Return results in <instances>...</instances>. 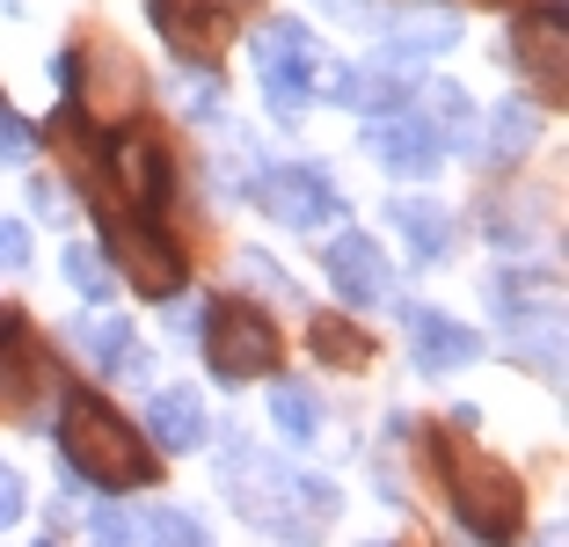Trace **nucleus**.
<instances>
[{
  "mask_svg": "<svg viewBox=\"0 0 569 547\" xmlns=\"http://www.w3.org/2000/svg\"><path fill=\"white\" fill-rule=\"evenodd\" d=\"M198 329H204V358H212V372L227 387L263 380L270 365H278V329H270V315H256V307H241V299L212 307Z\"/></svg>",
  "mask_w": 569,
  "mask_h": 547,
  "instance_id": "obj_5",
  "label": "nucleus"
},
{
  "mask_svg": "<svg viewBox=\"0 0 569 547\" xmlns=\"http://www.w3.org/2000/svg\"><path fill=\"white\" fill-rule=\"evenodd\" d=\"M59 452H67V467L81 481H96V489H139V481L161 475L153 452L139 446V431L124 424L118 409H102L96 395H67V416H59Z\"/></svg>",
  "mask_w": 569,
  "mask_h": 547,
  "instance_id": "obj_2",
  "label": "nucleus"
},
{
  "mask_svg": "<svg viewBox=\"0 0 569 547\" xmlns=\"http://www.w3.org/2000/svg\"><path fill=\"white\" fill-rule=\"evenodd\" d=\"M88 526H96V540H102V547H132V540H139V526L118 511V504H96V518H88Z\"/></svg>",
  "mask_w": 569,
  "mask_h": 547,
  "instance_id": "obj_27",
  "label": "nucleus"
},
{
  "mask_svg": "<svg viewBox=\"0 0 569 547\" xmlns=\"http://www.w3.org/2000/svg\"><path fill=\"white\" fill-rule=\"evenodd\" d=\"M153 30L183 51V59H204V67H212L219 44H227V16H219V0H153Z\"/></svg>",
  "mask_w": 569,
  "mask_h": 547,
  "instance_id": "obj_11",
  "label": "nucleus"
},
{
  "mask_svg": "<svg viewBox=\"0 0 569 547\" xmlns=\"http://www.w3.org/2000/svg\"><path fill=\"white\" fill-rule=\"evenodd\" d=\"M59 263H67V278L81 285V292L96 299V307H102V299H110V292H118V278L102 270V256H96V249H67V256H59Z\"/></svg>",
  "mask_w": 569,
  "mask_h": 547,
  "instance_id": "obj_25",
  "label": "nucleus"
},
{
  "mask_svg": "<svg viewBox=\"0 0 569 547\" xmlns=\"http://www.w3.org/2000/svg\"><path fill=\"white\" fill-rule=\"evenodd\" d=\"M198 321H204V315H198V307H190L183 292L168 299V329H176V336H190V329H198Z\"/></svg>",
  "mask_w": 569,
  "mask_h": 547,
  "instance_id": "obj_30",
  "label": "nucleus"
},
{
  "mask_svg": "<svg viewBox=\"0 0 569 547\" xmlns=\"http://www.w3.org/2000/svg\"><path fill=\"white\" fill-rule=\"evenodd\" d=\"M540 547H562V540H540Z\"/></svg>",
  "mask_w": 569,
  "mask_h": 547,
  "instance_id": "obj_31",
  "label": "nucleus"
},
{
  "mask_svg": "<svg viewBox=\"0 0 569 547\" xmlns=\"http://www.w3.org/2000/svg\"><path fill=\"white\" fill-rule=\"evenodd\" d=\"M73 344H88V358L102 365V372H118V380H139L147 372V350H139V336L124 329V321H73Z\"/></svg>",
  "mask_w": 569,
  "mask_h": 547,
  "instance_id": "obj_19",
  "label": "nucleus"
},
{
  "mask_svg": "<svg viewBox=\"0 0 569 547\" xmlns=\"http://www.w3.org/2000/svg\"><path fill=\"white\" fill-rule=\"evenodd\" d=\"M417 110H423V125L438 132V147H446V153H468L475 147V102H468V88L423 81L417 88Z\"/></svg>",
  "mask_w": 569,
  "mask_h": 547,
  "instance_id": "obj_16",
  "label": "nucleus"
},
{
  "mask_svg": "<svg viewBox=\"0 0 569 547\" xmlns=\"http://www.w3.org/2000/svg\"><path fill=\"white\" fill-rule=\"evenodd\" d=\"M73 96H81V110L96 117V125H118V117L139 110V96H147V73H139V59L124 44H88L81 59H73Z\"/></svg>",
  "mask_w": 569,
  "mask_h": 547,
  "instance_id": "obj_6",
  "label": "nucleus"
},
{
  "mask_svg": "<svg viewBox=\"0 0 569 547\" xmlns=\"http://www.w3.org/2000/svg\"><path fill=\"white\" fill-rule=\"evenodd\" d=\"M270 416H278V431L292 438V446H307V438L321 431V401H315V387H300V380H284L278 395H270Z\"/></svg>",
  "mask_w": 569,
  "mask_h": 547,
  "instance_id": "obj_21",
  "label": "nucleus"
},
{
  "mask_svg": "<svg viewBox=\"0 0 569 547\" xmlns=\"http://www.w3.org/2000/svg\"><path fill=\"white\" fill-rule=\"evenodd\" d=\"M219 481H227L234 511L249 518V526L278 533L284 547H315L321 526H329V511H336V489L321 475L270 460V452H256L249 438H227V475Z\"/></svg>",
  "mask_w": 569,
  "mask_h": 547,
  "instance_id": "obj_1",
  "label": "nucleus"
},
{
  "mask_svg": "<svg viewBox=\"0 0 569 547\" xmlns=\"http://www.w3.org/2000/svg\"><path fill=\"white\" fill-rule=\"evenodd\" d=\"M30 401V350L16 329H0V409H22Z\"/></svg>",
  "mask_w": 569,
  "mask_h": 547,
  "instance_id": "obj_23",
  "label": "nucleus"
},
{
  "mask_svg": "<svg viewBox=\"0 0 569 547\" xmlns=\"http://www.w3.org/2000/svg\"><path fill=\"white\" fill-rule=\"evenodd\" d=\"M519 59L533 67V81L548 96H562V73H569V8H540V16L519 22Z\"/></svg>",
  "mask_w": 569,
  "mask_h": 547,
  "instance_id": "obj_12",
  "label": "nucleus"
},
{
  "mask_svg": "<svg viewBox=\"0 0 569 547\" xmlns=\"http://www.w3.org/2000/svg\"><path fill=\"white\" fill-rule=\"evenodd\" d=\"M366 147L380 153L395 176H431V168L446 161V147H438V132L423 125L417 102H380V110H366Z\"/></svg>",
  "mask_w": 569,
  "mask_h": 547,
  "instance_id": "obj_9",
  "label": "nucleus"
},
{
  "mask_svg": "<svg viewBox=\"0 0 569 547\" xmlns=\"http://www.w3.org/2000/svg\"><path fill=\"white\" fill-rule=\"evenodd\" d=\"M402 321H409V350H417L423 372H452V365H475V358H482V336H475L468 321L431 315V307H402Z\"/></svg>",
  "mask_w": 569,
  "mask_h": 547,
  "instance_id": "obj_10",
  "label": "nucleus"
},
{
  "mask_svg": "<svg viewBox=\"0 0 569 547\" xmlns=\"http://www.w3.org/2000/svg\"><path fill=\"white\" fill-rule=\"evenodd\" d=\"M147 431L161 438L168 452L204 446V401L190 395V387H168V395H153V401H147Z\"/></svg>",
  "mask_w": 569,
  "mask_h": 547,
  "instance_id": "obj_17",
  "label": "nucleus"
},
{
  "mask_svg": "<svg viewBox=\"0 0 569 547\" xmlns=\"http://www.w3.org/2000/svg\"><path fill=\"white\" fill-rule=\"evenodd\" d=\"M110 263H118L124 285L147 292V299L183 292V256H176V241H168L161 227H147V219H124L118 205H110Z\"/></svg>",
  "mask_w": 569,
  "mask_h": 547,
  "instance_id": "obj_7",
  "label": "nucleus"
},
{
  "mask_svg": "<svg viewBox=\"0 0 569 547\" xmlns=\"http://www.w3.org/2000/svg\"><path fill=\"white\" fill-rule=\"evenodd\" d=\"M329 278L351 307H372V299H387V256L372 249L366 233H336L329 241Z\"/></svg>",
  "mask_w": 569,
  "mask_h": 547,
  "instance_id": "obj_13",
  "label": "nucleus"
},
{
  "mask_svg": "<svg viewBox=\"0 0 569 547\" xmlns=\"http://www.w3.org/2000/svg\"><path fill=\"white\" fill-rule=\"evenodd\" d=\"M44 547H51V540H44Z\"/></svg>",
  "mask_w": 569,
  "mask_h": 547,
  "instance_id": "obj_32",
  "label": "nucleus"
},
{
  "mask_svg": "<svg viewBox=\"0 0 569 547\" xmlns=\"http://www.w3.org/2000/svg\"><path fill=\"white\" fill-rule=\"evenodd\" d=\"M263 205H270V212H278L292 233L343 227V219H351V205H343V190L329 182V168H321V161H300V168H263Z\"/></svg>",
  "mask_w": 569,
  "mask_h": 547,
  "instance_id": "obj_8",
  "label": "nucleus"
},
{
  "mask_svg": "<svg viewBox=\"0 0 569 547\" xmlns=\"http://www.w3.org/2000/svg\"><path fill=\"white\" fill-rule=\"evenodd\" d=\"M30 263V227L22 219H0V270H22Z\"/></svg>",
  "mask_w": 569,
  "mask_h": 547,
  "instance_id": "obj_28",
  "label": "nucleus"
},
{
  "mask_svg": "<svg viewBox=\"0 0 569 547\" xmlns=\"http://www.w3.org/2000/svg\"><path fill=\"white\" fill-rule=\"evenodd\" d=\"M307 344H315L321 365H351V372L372 358V344H366V336H358L343 315H315V321H307Z\"/></svg>",
  "mask_w": 569,
  "mask_h": 547,
  "instance_id": "obj_20",
  "label": "nucleus"
},
{
  "mask_svg": "<svg viewBox=\"0 0 569 547\" xmlns=\"http://www.w3.org/2000/svg\"><path fill=\"white\" fill-rule=\"evenodd\" d=\"M22 504H30V489H22V475L8 460H0V526H16L22 518Z\"/></svg>",
  "mask_w": 569,
  "mask_h": 547,
  "instance_id": "obj_29",
  "label": "nucleus"
},
{
  "mask_svg": "<svg viewBox=\"0 0 569 547\" xmlns=\"http://www.w3.org/2000/svg\"><path fill=\"white\" fill-rule=\"evenodd\" d=\"M533 139H540V117L526 110V102H503V110L489 117V153H497V161H519Z\"/></svg>",
  "mask_w": 569,
  "mask_h": 547,
  "instance_id": "obj_22",
  "label": "nucleus"
},
{
  "mask_svg": "<svg viewBox=\"0 0 569 547\" xmlns=\"http://www.w3.org/2000/svg\"><path fill=\"white\" fill-rule=\"evenodd\" d=\"M387 227L409 241V263H446L452 256V212L431 198H395L387 205Z\"/></svg>",
  "mask_w": 569,
  "mask_h": 547,
  "instance_id": "obj_14",
  "label": "nucleus"
},
{
  "mask_svg": "<svg viewBox=\"0 0 569 547\" xmlns=\"http://www.w3.org/2000/svg\"><path fill=\"white\" fill-rule=\"evenodd\" d=\"M446 481H452L460 518L475 526V540L503 547V540H519V533H526V481L511 475L503 460L468 452V446H446Z\"/></svg>",
  "mask_w": 569,
  "mask_h": 547,
  "instance_id": "obj_3",
  "label": "nucleus"
},
{
  "mask_svg": "<svg viewBox=\"0 0 569 547\" xmlns=\"http://www.w3.org/2000/svg\"><path fill=\"white\" fill-rule=\"evenodd\" d=\"M256 51V81H263V102L278 125H300L307 102H315V73H321V51H315V30L292 16L263 22V30L249 37Z\"/></svg>",
  "mask_w": 569,
  "mask_h": 547,
  "instance_id": "obj_4",
  "label": "nucleus"
},
{
  "mask_svg": "<svg viewBox=\"0 0 569 547\" xmlns=\"http://www.w3.org/2000/svg\"><path fill=\"white\" fill-rule=\"evenodd\" d=\"M380 22L395 30V44H402L409 59H431V51L460 44V16H452V8H417V0H409L402 16H380Z\"/></svg>",
  "mask_w": 569,
  "mask_h": 547,
  "instance_id": "obj_18",
  "label": "nucleus"
},
{
  "mask_svg": "<svg viewBox=\"0 0 569 547\" xmlns=\"http://www.w3.org/2000/svg\"><path fill=\"white\" fill-rule=\"evenodd\" d=\"M147 547H212V533H204L190 511H176V504H168V511L147 518Z\"/></svg>",
  "mask_w": 569,
  "mask_h": 547,
  "instance_id": "obj_24",
  "label": "nucleus"
},
{
  "mask_svg": "<svg viewBox=\"0 0 569 547\" xmlns=\"http://www.w3.org/2000/svg\"><path fill=\"white\" fill-rule=\"evenodd\" d=\"M118 198L139 205V212H153V205L168 198V153L153 147L147 132H124L118 139Z\"/></svg>",
  "mask_w": 569,
  "mask_h": 547,
  "instance_id": "obj_15",
  "label": "nucleus"
},
{
  "mask_svg": "<svg viewBox=\"0 0 569 547\" xmlns=\"http://www.w3.org/2000/svg\"><path fill=\"white\" fill-rule=\"evenodd\" d=\"M30 153H37V132L8 110V102H0V161H30Z\"/></svg>",
  "mask_w": 569,
  "mask_h": 547,
  "instance_id": "obj_26",
  "label": "nucleus"
}]
</instances>
